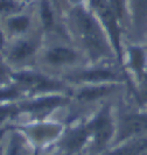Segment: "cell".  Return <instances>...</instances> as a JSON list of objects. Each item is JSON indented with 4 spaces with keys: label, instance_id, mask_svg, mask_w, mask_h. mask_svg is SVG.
<instances>
[{
    "label": "cell",
    "instance_id": "cell-4",
    "mask_svg": "<svg viewBox=\"0 0 147 155\" xmlns=\"http://www.w3.org/2000/svg\"><path fill=\"white\" fill-rule=\"evenodd\" d=\"M89 130L93 139V147L97 150L104 148L112 139L113 135V124L109 109L105 107L102 110L97 116L88 124Z\"/></svg>",
    "mask_w": 147,
    "mask_h": 155
},
{
    "label": "cell",
    "instance_id": "cell-7",
    "mask_svg": "<svg viewBox=\"0 0 147 155\" xmlns=\"http://www.w3.org/2000/svg\"><path fill=\"white\" fill-rule=\"evenodd\" d=\"M74 81H82V82H112L118 78V75L113 70L98 68V69L85 70L79 74L71 76Z\"/></svg>",
    "mask_w": 147,
    "mask_h": 155
},
{
    "label": "cell",
    "instance_id": "cell-16",
    "mask_svg": "<svg viewBox=\"0 0 147 155\" xmlns=\"http://www.w3.org/2000/svg\"><path fill=\"white\" fill-rule=\"evenodd\" d=\"M7 155H23V142L20 138H14L8 148Z\"/></svg>",
    "mask_w": 147,
    "mask_h": 155
},
{
    "label": "cell",
    "instance_id": "cell-18",
    "mask_svg": "<svg viewBox=\"0 0 147 155\" xmlns=\"http://www.w3.org/2000/svg\"><path fill=\"white\" fill-rule=\"evenodd\" d=\"M140 97L147 101V70L144 71V74L140 76V87H139Z\"/></svg>",
    "mask_w": 147,
    "mask_h": 155
},
{
    "label": "cell",
    "instance_id": "cell-3",
    "mask_svg": "<svg viewBox=\"0 0 147 155\" xmlns=\"http://www.w3.org/2000/svg\"><path fill=\"white\" fill-rule=\"evenodd\" d=\"M141 137H147V113H131L120 119L116 139L118 143Z\"/></svg>",
    "mask_w": 147,
    "mask_h": 155
},
{
    "label": "cell",
    "instance_id": "cell-20",
    "mask_svg": "<svg viewBox=\"0 0 147 155\" xmlns=\"http://www.w3.org/2000/svg\"><path fill=\"white\" fill-rule=\"evenodd\" d=\"M16 112H18L16 107H8V106L7 107H0V123L6 120L9 117L14 116Z\"/></svg>",
    "mask_w": 147,
    "mask_h": 155
},
{
    "label": "cell",
    "instance_id": "cell-1",
    "mask_svg": "<svg viewBox=\"0 0 147 155\" xmlns=\"http://www.w3.org/2000/svg\"><path fill=\"white\" fill-rule=\"evenodd\" d=\"M74 20L85 49L92 58H102L110 55L111 47L102 26L83 8L74 12Z\"/></svg>",
    "mask_w": 147,
    "mask_h": 155
},
{
    "label": "cell",
    "instance_id": "cell-9",
    "mask_svg": "<svg viewBox=\"0 0 147 155\" xmlns=\"http://www.w3.org/2000/svg\"><path fill=\"white\" fill-rule=\"evenodd\" d=\"M110 155H147V137H141L124 142Z\"/></svg>",
    "mask_w": 147,
    "mask_h": 155
},
{
    "label": "cell",
    "instance_id": "cell-12",
    "mask_svg": "<svg viewBox=\"0 0 147 155\" xmlns=\"http://www.w3.org/2000/svg\"><path fill=\"white\" fill-rule=\"evenodd\" d=\"M35 50V46L28 42V41H23L19 42L9 53V58L12 61H22L25 58H27L28 56H31Z\"/></svg>",
    "mask_w": 147,
    "mask_h": 155
},
{
    "label": "cell",
    "instance_id": "cell-22",
    "mask_svg": "<svg viewBox=\"0 0 147 155\" xmlns=\"http://www.w3.org/2000/svg\"><path fill=\"white\" fill-rule=\"evenodd\" d=\"M2 45H4V35H2V33L0 31V48L2 47Z\"/></svg>",
    "mask_w": 147,
    "mask_h": 155
},
{
    "label": "cell",
    "instance_id": "cell-2",
    "mask_svg": "<svg viewBox=\"0 0 147 155\" xmlns=\"http://www.w3.org/2000/svg\"><path fill=\"white\" fill-rule=\"evenodd\" d=\"M93 12L98 16L99 21L108 33L111 46L116 50L118 57H120V22L117 13L112 7L110 0H91Z\"/></svg>",
    "mask_w": 147,
    "mask_h": 155
},
{
    "label": "cell",
    "instance_id": "cell-10",
    "mask_svg": "<svg viewBox=\"0 0 147 155\" xmlns=\"http://www.w3.org/2000/svg\"><path fill=\"white\" fill-rule=\"evenodd\" d=\"M77 54L65 47H55L46 54L47 62L50 64H67L76 61Z\"/></svg>",
    "mask_w": 147,
    "mask_h": 155
},
{
    "label": "cell",
    "instance_id": "cell-21",
    "mask_svg": "<svg viewBox=\"0 0 147 155\" xmlns=\"http://www.w3.org/2000/svg\"><path fill=\"white\" fill-rule=\"evenodd\" d=\"M7 74H8L7 67L0 61V81H2L4 78L7 77Z\"/></svg>",
    "mask_w": 147,
    "mask_h": 155
},
{
    "label": "cell",
    "instance_id": "cell-17",
    "mask_svg": "<svg viewBox=\"0 0 147 155\" xmlns=\"http://www.w3.org/2000/svg\"><path fill=\"white\" fill-rule=\"evenodd\" d=\"M19 90L15 87H6L0 90V101H8V99H14L19 97Z\"/></svg>",
    "mask_w": 147,
    "mask_h": 155
},
{
    "label": "cell",
    "instance_id": "cell-6",
    "mask_svg": "<svg viewBox=\"0 0 147 155\" xmlns=\"http://www.w3.org/2000/svg\"><path fill=\"white\" fill-rule=\"evenodd\" d=\"M91 135L89 126H82L71 130L62 140V147L69 153H75L85 145L89 137Z\"/></svg>",
    "mask_w": 147,
    "mask_h": 155
},
{
    "label": "cell",
    "instance_id": "cell-5",
    "mask_svg": "<svg viewBox=\"0 0 147 155\" xmlns=\"http://www.w3.org/2000/svg\"><path fill=\"white\" fill-rule=\"evenodd\" d=\"M13 77L15 78L19 83L23 84L26 87H31L36 91L56 90L58 87H62V84L58 83L57 81L50 79L43 75L35 74V72H20V74L14 75Z\"/></svg>",
    "mask_w": 147,
    "mask_h": 155
},
{
    "label": "cell",
    "instance_id": "cell-19",
    "mask_svg": "<svg viewBox=\"0 0 147 155\" xmlns=\"http://www.w3.org/2000/svg\"><path fill=\"white\" fill-rule=\"evenodd\" d=\"M15 11V4L11 0H0V12L1 13H9Z\"/></svg>",
    "mask_w": 147,
    "mask_h": 155
},
{
    "label": "cell",
    "instance_id": "cell-13",
    "mask_svg": "<svg viewBox=\"0 0 147 155\" xmlns=\"http://www.w3.org/2000/svg\"><path fill=\"white\" fill-rule=\"evenodd\" d=\"M131 4L135 25H144L147 21V0H131Z\"/></svg>",
    "mask_w": 147,
    "mask_h": 155
},
{
    "label": "cell",
    "instance_id": "cell-23",
    "mask_svg": "<svg viewBox=\"0 0 147 155\" xmlns=\"http://www.w3.org/2000/svg\"><path fill=\"white\" fill-rule=\"evenodd\" d=\"M4 133H5V131H4V130H1V131H0V140H1V138H2Z\"/></svg>",
    "mask_w": 147,
    "mask_h": 155
},
{
    "label": "cell",
    "instance_id": "cell-11",
    "mask_svg": "<svg viewBox=\"0 0 147 155\" xmlns=\"http://www.w3.org/2000/svg\"><path fill=\"white\" fill-rule=\"evenodd\" d=\"M113 85H98V86H90L82 89L77 93V99L79 101H95L101 97H104L112 91Z\"/></svg>",
    "mask_w": 147,
    "mask_h": 155
},
{
    "label": "cell",
    "instance_id": "cell-8",
    "mask_svg": "<svg viewBox=\"0 0 147 155\" xmlns=\"http://www.w3.org/2000/svg\"><path fill=\"white\" fill-rule=\"evenodd\" d=\"M65 99L62 97H49V98H42V99L27 103L23 105L22 109L23 111H28L33 113H46L62 105Z\"/></svg>",
    "mask_w": 147,
    "mask_h": 155
},
{
    "label": "cell",
    "instance_id": "cell-14",
    "mask_svg": "<svg viewBox=\"0 0 147 155\" xmlns=\"http://www.w3.org/2000/svg\"><path fill=\"white\" fill-rule=\"evenodd\" d=\"M41 19H42L45 28H47V29H50L54 26L53 12H52V8L49 6L48 1H46V0H43L41 4Z\"/></svg>",
    "mask_w": 147,
    "mask_h": 155
},
{
    "label": "cell",
    "instance_id": "cell-15",
    "mask_svg": "<svg viewBox=\"0 0 147 155\" xmlns=\"http://www.w3.org/2000/svg\"><path fill=\"white\" fill-rule=\"evenodd\" d=\"M8 26L13 31L20 33V31L27 29V27L29 26V20H28L27 16H15V18L9 20Z\"/></svg>",
    "mask_w": 147,
    "mask_h": 155
}]
</instances>
